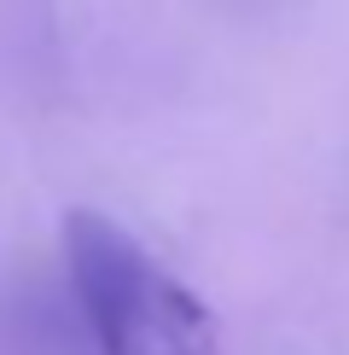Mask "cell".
I'll use <instances>...</instances> for the list:
<instances>
[{
  "mask_svg": "<svg viewBox=\"0 0 349 355\" xmlns=\"http://www.w3.org/2000/svg\"><path fill=\"white\" fill-rule=\"evenodd\" d=\"M64 274L99 355H222L204 297L99 210L64 216Z\"/></svg>",
  "mask_w": 349,
  "mask_h": 355,
  "instance_id": "6da1fadb",
  "label": "cell"
}]
</instances>
